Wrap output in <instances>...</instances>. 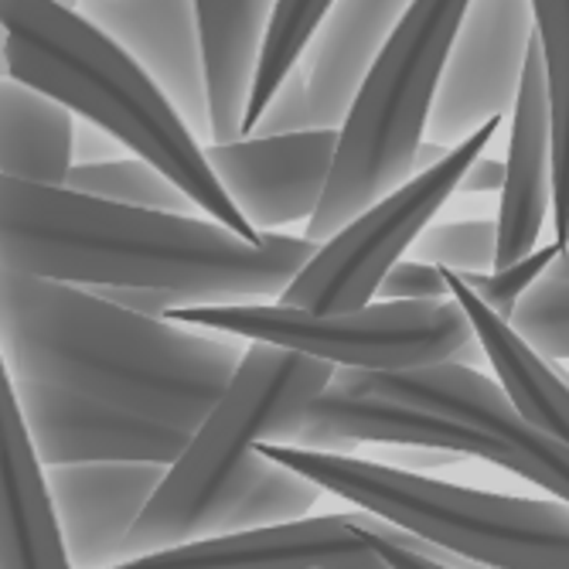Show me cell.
<instances>
[{
	"label": "cell",
	"mask_w": 569,
	"mask_h": 569,
	"mask_svg": "<svg viewBox=\"0 0 569 569\" xmlns=\"http://www.w3.org/2000/svg\"><path fill=\"white\" fill-rule=\"evenodd\" d=\"M559 256H562V246L559 242H546V246H539L532 256H526V260H519L515 267L491 270V273H468V277L457 273V277L485 300V307L491 310V315H498L501 321L511 325L515 307H519L529 297V290L542 277H549V270L556 267Z\"/></svg>",
	"instance_id": "cell-27"
},
{
	"label": "cell",
	"mask_w": 569,
	"mask_h": 569,
	"mask_svg": "<svg viewBox=\"0 0 569 569\" xmlns=\"http://www.w3.org/2000/svg\"><path fill=\"white\" fill-rule=\"evenodd\" d=\"M498 130L501 120H491L453 147L437 168L417 174L351 219L338 236L318 246L310 263L273 303L310 310V315H351V310L369 307L389 270L406 260V252H412L417 239L433 226V216L447 198L460 191L463 174L488 150Z\"/></svg>",
	"instance_id": "cell-8"
},
{
	"label": "cell",
	"mask_w": 569,
	"mask_h": 569,
	"mask_svg": "<svg viewBox=\"0 0 569 569\" xmlns=\"http://www.w3.org/2000/svg\"><path fill=\"white\" fill-rule=\"evenodd\" d=\"M256 450L315 481L325 495H338L351 508L379 515L382 522L485 569H569L566 501L488 495L287 443H260Z\"/></svg>",
	"instance_id": "cell-5"
},
{
	"label": "cell",
	"mask_w": 569,
	"mask_h": 569,
	"mask_svg": "<svg viewBox=\"0 0 569 569\" xmlns=\"http://www.w3.org/2000/svg\"><path fill=\"white\" fill-rule=\"evenodd\" d=\"M315 252L318 242L303 236L263 232L252 246L212 219L127 209L0 174V270L86 290H171L198 307L273 300Z\"/></svg>",
	"instance_id": "cell-1"
},
{
	"label": "cell",
	"mask_w": 569,
	"mask_h": 569,
	"mask_svg": "<svg viewBox=\"0 0 569 569\" xmlns=\"http://www.w3.org/2000/svg\"><path fill=\"white\" fill-rule=\"evenodd\" d=\"M123 143L117 137H110L102 127L79 120L76 123V137H72V164L76 168H89V164H110V161H123Z\"/></svg>",
	"instance_id": "cell-30"
},
{
	"label": "cell",
	"mask_w": 569,
	"mask_h": 569,
	"mask_svg": "<svg viewBox=\"0 0 569 569\" xmlns=\"http://www.w3.org/2000/svg\"><path fill=\"white\" fill-rule=\"evenodd\" d=\"M511 328L546 361H569V280L542 277L515 307Z\"/></svg>",
	"instance_id": "cell-26"
},
{
	"label": "cell",
	"mask_w": 569,
	"mask_h": 569,
	"mask_svg": "<svg viewBox=\"0 0 569 569\" xmlns=\"http://www.w3.org/2000/svg\"><path fill=\"white\" fill-rule=\"evenodd\" d=\"M79 14L113 38L153 79L201 147L212 143L209 79L194 0H79Z\"/></svg>",
	"instance_id": "cell-14"
},
{
	"label": "cell",
	"mask_w": 569,
	"mask_h": 569,
	"mask_svg": "<svg viewBox=\"0 0 569 569\" xmlns=\"http://www.w3.org/2000/svg\"><path fill=\"white\" fill-rule=\"evenodd\" d=\"M532 41V0H471L433 99L427 140L453 150L491 120H505L519 99Z\"/></svg>",
	"instance_id": "cell-11"
},
{
	"label": "cell",
	"mask_w": 569,
	"mask_h": 569,
	"mask_svg": "<svg viewBox=\"0 0 569 569\" xmlns=\"http://www.w3.org/2000/svg\"><path fill=\"white\" fill-rule=\"evenodd\" d=\"M412 0H338L303 56L315 130H341L379 51L409 14Z\"/></svg>",
	"instance_id": "cell-18"
},
{
	"label": "cell",
	"mask_w": 569,
	"mask_h": 569,
	"mask_svg": "<svg viewBox=\"0 0 569 569\" xmlns=\"http://www.w3.org/2000/svg\"><path fill=\"white\" fill-rule=\"evenodd\" d=\"M194 4L204 79H209L212 143H232L242 140L252 72L273 0H194Z\"/></svg>",
	"instance_id": "cell-19"
},
{
	"label": "cell",
	"mask_w": 569,
	"mask_h": 569,
	"mask_svg": "<svg viewBox=\"0 0 569 569\" xmlns=\"http://www.w3.org/2000/svg\"><path fill=\"white\" fill-rule=\"evenodd\" d=\"M379 542L402 546L447 569H485L361 508L198 539L164 552L127 559L113 569H389L379 556Z\"/></svg>",
	"instance_id": "cell-10"
},
{
	"label": "cell",
	"mask_w": 569,
	"mask_h": 569,
	"mask_svg": "<svg viewBox=\"0 0 569 569\" xmlns=\"http://www.w3.org/2000/svg\"><path fill=\"white\" fill-rule=\"evenodd\" d=\"M0 569H72L48 471L24 427L14 376L0 355Z\"/></svg>",
	"instance_id": "cell-17"
},
{
	"label": "cell",
	"mask_w": 569,
	"mask_h": 569,
	"mask_svg": "<svg viewBox=\"0 0 569 569\" xmlns=\"http://www.w3.org/2000/svg\"><path fill=\"white\" fill-rule=\"evenodd\" d=\"M51 4H59V8H69V11H79V0H51Z\"/></svg>",
	"instance_id": "cell-36"
},
{
	"label": "cell",
	"mask_w": 569,
	"mask_h": 569,
	"mask_svg": "<svg viewBox=\"0 0 569 569\" xmlns=\"http://www.w3.org/2000/svg\"><path fill=\"white\" fill-rule=\"evenodd\" d=\"M468 4L471 0H412L338 130L331 181L303 239L328 242L376 201L417 178V153Z\"/></svg>",
	"instance_id": "cell-6"
},
{
	"label": "cell",
	"mask_w": 569,
	"mask_h": 569,
	"mask_svg": "<svg viewBox=\"0 0 569 569\" xmlns=\"http://www.w3.org/2000/svg\"><path fill=\"white\" fill-rule=\"evenodd\" d=\"M44 471L72 569L120 566L127 536L168 475L158 463H72Z\"/></svg>",
	"instance_id": "cell-15"
},
{
	"label": "cell",
	"mask_w": 569,
	"mask_h": 569,
	"mask_svg": "<svg viewBox=\"0 0 569 569\" xmlns=\"http://www.w3.org/2000/svg\"><path fill=\"white\" fill-rule=\"evenodd\" d=\"M76 117L51 96L0 79V174L24 184L66 188L72 174Z\"/></svg>",
	"instance_id": "cell-21"
},
{
	"label": "cell",
	"mask_w": 569,
	"mask_h": 569,
	"mask_svg": "<svg viewBox=\"0 0 569 569\" xmlns=\"http://www.w3.org/2000/svg\"><path fill=\"white\" fill-rule=\"evenodd\" d=\"M171 325L229 335L249 345H273L335 369L412 372L430 366L488 361L463 307L450 300L369 303L351 315H310L280 303H198L168 310Z\"/></svg>",
	"instance_id": "cell-7"
},
{
	"label": "cell",
	"mask_w": 569,
	"mask_h": 569,
	"mask_svg": "<svg viewBox=\"0 0 569 569\" xmlns=\"http://www.w3.org/2000/svg\"><path fill=\"white\" fill-rule=\"evenodd\" d=\"M335 4L338 0H273V11H270L263 44H260V59H256V72H252L249 107H246V120H242V140L256 133V127H260V120L267 117L283 79L293 69H300L307 48L315 44V38Z\"/></svg>",
	"instance_id": "cell-22"
},
{
	"label": "cell",
	"mask_w": 569,
	"mask_h": 569,
	"mask_svg": "<svg viewBox=\"0 0 569 569\" xmlns=\"http://www.w3.org/2000/svg\"><path fill=\"white\" fill-rule=\"evenodd\" d=\"M379 556L386 559L389 569H447L427 556H417V552H409L402 546H392V542H379Z\"/></svg>",
	"instance_id": "cell-33"
},
{
	"label": "cell",
	"mask_w": 569,
	"mask_h": 569,
	"mask_svg": "<svg viewBox=\"0 0 569 569\" xmlns=\"http://www.w3.org/2000/svg\"><path fill=\"white\" fill-rule=\"evenodd\" d=\"M450 283V297L463 307L485 355L488 366L495 369V379L505 386L511 402L522 409V417L536 423L542 433L569 447V382L559 369L532 351L508 321L485 307V300L463 283L453 270H443Z\"/></svg>",
	"instance_id": "cell-20"
},
{
	"label": "cell",
	"mask_w": 569,
	"mask_h": 569,
	"mask_svg": "<svg viewBox=\"0 0 569 569\" xmlns=\"http://www.w3.org/2000/svg\"><path fill=\"white\" fill-rule=\"evenodd\" d=\"M0 24L8 31L11 79L117 137L133 158L164 171L212 222L252 246L263 239L219 184L204 147L184 127L171 99L113 38L79 11L51 0H0Z\"/></svg>",
	"instance_id": "cell-4"
},
{
	"label": "cell",
	"mask_w": 569,
	"mask_h": 569,
	"mask_svg": "<svg viewBox=\"0 0 569 569\" xmlns=\"http://www.w3.org/2000/svg\"><path fill=\"white\" fill-rule=\"evenodd\" d=\"M335 366L249 345L226 396L191 433L158 495L123 542V562L198 539L307 519L325 491L267 460L260 443H293L307 409L335 382Z\"/></svg>",
	"instance_id": "cell-3"
},
{
	"label": "cell",
	"mask_w": 569,
	"mask_h": 569,
	"mask_svg": "<svg viewBox=\"0 0 569 569\" xmlns=\"http://www.w3.org/2000/svg\"><path fill=\"white\" fill-rule=\"evenodd\" d=\"M549 277H556V280H569V242H566L562 256L556 260V267L549 270Z\"/></svg>",
	"instance_id": "cell-34"
},
{
	"label": "cell",
	"mask_w": 569,
	"mask_h": 569,
	"mask_svg": "<svg viewBox=\"0 0 569 569\" xmlns=\"http://www.w3.org/2000/svg\"><path fill=\"white\" fill-rule=\"evenodd\" d=\"M335 389L351 396H379L402 406L427 409L433 417L460 423L495 447V463L519 475L556 501L569 505V447L542 433L522 417L498 379L468 366H430L412 372H355L338 369Z\"/></svg>",
	"instance_id": "cell-9"
},
{
	"label": "cell",
	"mask_w": 569,
	"mask_h": 569,
	"mask_svg": "<svg viewBox=\"0 0 569 569\" xmlns=\"http://www.w3.org/2000/svg\"><path fill=\"white\" fill-rule=\"evenodd\" d=\"M501 188H505V161H495L488 153H481L460 181V191H468V194H485V191L501 194Z\"/></svg>",
	"instance_id": "cell-32"
},
{
	"label": "cell",
	"mask_w": 569,
	"mask_h": 569,
	"mask_svg": "<svg viewBox=\"0 0 569 569\" xmlns=\"http://www.w3.org/2000/svg\"><path fill=\"white\" fill-rule=\"evenodd\" d=\"M338 153V130L209 143L204 158L256 232L310 222L321 209Z\"/></svg>",
	"instance_id": "cell-13"
},
{
	"label": "cell",
	"mask_w": 569,
	"mask_h": 569,
	"mask_svg": "<svg viewBox=\"0 0 569 569\" xmlns=\"http://www.w3.org/2000/svg\"><path fill=\"white\" fill-rule=\"evenodd\" d=\"M379 303H423V300H450V283L440 267L402 260L379 287Z\"/></svg>",
	"instance_id": "cell-29"
},
{
	"label": "cell",
	"mask_w": 569,
	"mask_h": 569,
	"mask_svg": "<svg viewBox=\"0 0 569 569\" xmlns=\"http://www.w3.org/2000/svg\"><path fill=\"white\" fill-rule=\"evenodd\" d=\"M552 107V242H569V0H532Z\"/></svg>",
	"instance_id": "cell-23"
},
{
	"label": "cell",
	"mask_w": 569,
	"mask_h": 569,
	"mask_svg": "<svg viewBox=\"0 0 569 569\" xmlns=\"http://www.w3.org/2000/svg\"><path fill=\"white\" fill-rule=\"evenodd\" d=\"M303 130H315V117H310V99H307V72L300 66L283 79L267 117L260 120L252 137H287Z\"/></svg>",
	"instance_id": "cell-28"
},
{
	"label": "cell",
	"mask_w": 569,
	"mask_h": 569,
	"mask_svg": "<svg viewBox=\"0 0 569 569\" xmlns=\"http://www.w3.org/2000/svg\"><path fill=\"white\" fill-rule=\"evenodd\" d=\"M69 191L89 194L99 201L127 204V209H143V212H164V216H194V201L153 164L140 158H123L110 164H89V168H72Z\"/></svg>",
	"instance_id": "cell-24"
},
{
	"label": "cell",
	"mask_w": 569,
	"mask_h": 569,
	"mask_svg": "<svg viewBox=\"0 0 569 569\" xmlns=\"http://www.w3.org/2000/svg\"><path fill=\"white\" fill-rule=\"evenodd\" d=\"M460 453L453 450H430V447H389L386 457L379 463L386 468H396V471H406V475H423L430 478L427 471L430 468H447V463H457Z\"/></svg>",
	"instance_id": "cell-31"
},
{
	"label": "cell",
	"mask_w": 569,
	"mask_h": 569,
	"mask_svg": "<svg viewBox=\"0 0 569 569\" xmlns=\"http://www.w3.org/2000/svg\"><path fill=\"white\" fill-rule=\"evenodd\" d=\"M0 79H11L8 76V31L0 24Z\"/></svg>",
	"instance_id": "cell-35"
},
{
	"label": "cell",
	"mask_w": 569,
	"mask_h": 569,
	"mask_svg": "<svg viewBox=\"0 0 569 569\" xmlns=\"http://www.w3.org/2000/svg\"><path fill=\"white\" fill-rule=\"evenodd\" d=\"M498 260L495 270L515 267L539 249L546 222H552V107L542 41L536 34L522 89L511 110V137L505 153V188L498 204Z\"/></svg>",
	"instance_id": "cell-16"
},
{
	"label": "cell",
	"mask_w": 569,
	"mask_h": 569,
	"mask_svg": "<svg viewBox=\"0 0 569 569\" xmlns=\"http://www.w3.org/2000/svg\"><path fill=\"white\" fill-rule=\"evenodd\" d=\"M412 260L453 270L460 277L468 273H491L498 260V222L495 219H463V222H440L430 226L417 246Z\"/></svg>",
	"instance_id": "cell-25"
},
{
	"label": "cell",
	"mask_w": 569,
	"mask_h": 569,
	"mask_svg": "<svg viewBox=\"0 0 569 569\" xmlns=\"http://www.w3.org/2000/svg\"><path fill=\"white\" fill-rule=\"evenodd\" d=\"M0 355L38 379L194 433L226 396L246 341L150 321L86 287L0 270Z\"/></svg>",
	"instance_id": "cell-2"
},
{
	"label": "cell",
	"mask_w": 569,
	"mask_h": 569,
	"mask_svg": "<svg viewBox=\"0 0 569 569\" xmlns=\"http://www.w3.org/2000/svg\"><path fill=\"white\" fill-rule=\"evenodd\" d=\"M18 406L44 468L72 463H171L191 443L188 430L150 420L86 392L14 379Z\"/></svg>",
	"instance_id": "cell-12"
}]
</instances>
